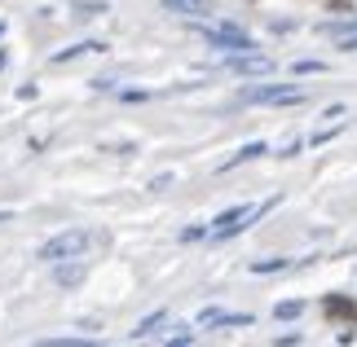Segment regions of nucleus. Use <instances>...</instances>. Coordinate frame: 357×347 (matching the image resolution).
Segmentation results:
<instances>
[{
    "instance_id": "f8f14e48",
    "label": "nucleus",
    "mask_w": 357,
    "mask_h": 347,
    "mask_svg": "<svg viewBox=\"0 0 357 347\" xmlns=\"http://www.w3.org/2000/svg\"><path fill=\"white\" fill-rule=\"evenodd\" d=\"M163 321H168V312H155V316H146V321H142V325H137V330H132V334H137V339H150V334H155V330H159Z\"/></svg>"
},
{
    "instance_id": "1a4fd4ad",
    "label": "nucleus",
    "mask_w": 357,
    "mask_h": 347,
    "mask_svg": "<svg viewBox=\"0 0 357 347\" xmlns=\"http://www.w3.org/2000/svg\"><path fill=\"white\" fill-rule=\"evenodd\" d=\"M260 154H269V145H265V141H252V145H243L238 154L225 163V168H238V163H252V159H260Z\"/></svg>"
},
{
    "instance_id": "f03ea898",
    "label": "nucleus",
    "mask_w": 357,
    "mask_h": 347,
    "mask_svg": "<svg viewBox=\"0 0 357 347\" xmlns=\"http://www.w3.org/2000/svg\"><path fill=\"white\" fill-rule=\"evenodd\" d=\"M84 251H89V233L84 229H66V233H58V238H49L40 246V259L62 264V259H84Z\"/></svg>"
},
{
    "instance_id": "7ed1b4c3",
    "label": "nucleus",
    "mask_w": 357,
    "mask_h": 347,
    "mask_svg": "<svg viewBox=\"0 0 357 347\" xmlns=\"http://www.w3.org/2000/svg\"><path fill=\"white\" fill-rule=\"evenodd\" d=\"M305 97L309 92L300 88V84H256V88L243 92V102L247 106H300Z\"/></svg>"
},
{
    "instance_id": "2eb2a0df",
    "label": "nucleus",
    "mask_w": 357,
    "mask_h": 347,
    "mask_svg": "<svg viewBox=\"0 0 357 347\" xmlns=\"http://www.w3.org/2000/svg\"><path fill=\"white\" fill-rule=\"evenodd\" d=\"M199 238H208V229H181V242H199Z\"/></svg>"
},
{
    "instance_id": "9d476101",
    "label": "nucleus",
    "mask_w": 357,
    "mask_h": 347,
    "mask_svg": "<svg viewBox=\"0 0 357 347\" xmlns=\"http://www.w3.org/2000/svg\"><path fill=\"white\" fill-rule=\"evenodd\" d=\"M163 9L181 13V18H195V13H203V0H163Z\"/></svg>"
},
{
    "instance_id": "39448f33",
    "label": "nucleus",
    "mask_w": 357,
    "mask_h": 347,
    "mask_svg": "<svg viewBox=\"0 0 357 347\" xmlns=\"http://www.w3.org/2000/svg\"><path fill=\"white\" fill-rule=\"evenodd\" d=\"M221 66H225L229 75H269V71H273V62H269L260 49H252V53H229Z\"/></svg>"
},
{
    "instance_id": "dca6fc26",
    "label": "nucleus",
    "mask_w": 357,
    "mask_h": 347,
    "mask_svg": "<svg viewBox=\"0 0 357 347\" xmlns=\"http://www.w3.org/2000/svg\"><path fill=\"white\" fill-rule=\"evenodd\" d=\"M340 49H344V53H357V31H353V35H344V45H340Z\"/></svg>"
},
{
    "instance_id": "f3484780",
    "label": "nucleus",
    "mask_w": 357,
    "mask_h": 347,
    "mask_svg": "<svg viewBox=\"0 0 357 347\" xmlns=\"http://www.w3.org/2000/svg\"><path fill=\"white\" fill-rule=\"evenodd\" d=\"M168 347H195V343H190V334H181V339H172Z\"/></svg>"
},
{
    "instance_id": "f257e3e1",
    "label": "nucleus",
    "mask_w": 357,
    "mask_h": 347,
    "mask_svg": "<svg viewBox=\"0 0 357 347\" xmlns=\"http://www.w3.org/2000/svg\"><path fill=\"white\" fill-rule=\"evenodd\" d=\"M273 202H265V207H252V202H238V207H229V211H221L212 220V229H208V238H234V233H243L252 220H260L269 211Z\"/></svg>"
},
{
    "instance_id": "4468645a",
    "label": "nucleus",
    "mask_w": 357,
    "mask_h": 347,
    "mask_svg": "<svg viewBox=\"0 0 357 347\" xmlns=\"http://www.w3.org/2000/svg\"><path fill=\"white\" fill-rule=\"evenodd\" d=\"M318 71H322V62H300L296 66V75H318Z\"/></svg>"
},
{
    "instance_id": "6e6552de",
    "label": "nucleus",
    "mask_w": 357,
    "mask_h": 347,
    "mask_svg": "<svg viewBox=\"0 0 357 347\" xmlns=\"http://www.w3.org/2000/svg\"><path fill=\"white\" fill-rule=\"evenodd\" d=\"M106 45H102V40H79V45H71V49H62V53H53V62H71V58H84V53H102Z\"/></svg>"
},
{
    "instance_id": "9b49d317",
    "label": "nucleus",
    "mask_w": 357,
    "mask_h": 347,
    "mask_svg": "<svg viewBox=\"0 0 357 347\" xmlns=\"http://www.w3.org/2000/svg\"><path fill=\"white\" fill-rule=\"evenodd\" d=\"M300 312H305V303H300V299H282V303H273V316H278V321H296Z\"/></svg>"
},
{
    "instance_id": "0eeeda50",
    "label": "nucleus",
    "mask_w": 357,
    "mask_h": 347,
    "mask_svg": "<svg viewBox=\"0 0 357 347\" xmlns=\"http://www.w3.org/2000/svg\"><path fill=\"white\" fill-rule=\"evenodd\" d=\"M53 268H58V273H53V277H58V286H66V290H71V286H79V282H84V259H62V264H53Z\"/></svg>"
},
{
    "instance_id": "412c9836",
    "label": "nucleus",
    "mask_w": 357,
    "mask_h": 347,
    "mask_svg": "<svg viewBox=\"0 0 357 347\" xmlns=\"http://www.w3.org/2000/svg\"><path fill=\"white\" fill-rule=\"evenodd\" d=\"M0 31H5V26H0Z\"/></svg>"
},
{
    "instance_id": "aec40b11",
    "label": "nucleus",
    "mask_w": 357,
    "mask_h": 347,
    "mask_svg": "<svg viewBox=\"0 0 357 347\" xmlns=\"http://www.w3.org/2000/svg\"><path fill=\"white\" fill-rule=\"evenodd\" d=\"M0 66H5V53H0Z\"/></svg>"
},
{
    "instance_id": "ddd939ff",
    "label": "nucleus",
    "mask_w": 357,
    "mask_h": 347,
    "mask_svg": "<svg viewBox=\"0 0 357 347\" xmlns=\"http://www.w3.org/2000/svg\"><path fill=\"white\" fill-rule=\"evenodd\" d=\"M278 268H287V259H256V264H252L256 277H260V273H278Z\"/></svg>"
},
{
    "instance_id": "423d86ee",
    "label": "nucleus",
    "mask_w": 357,
    "mask_h": 347,
    "mask_svg": "<svg viewBox=\"0 0 357 347\" xmlns=\"http://www.w3.org/2000/svg\"><path fill=\"white\" fill-rule=\"evenodd\" d=\"M208 40H212L216 49H225V53H252V49H256V40L247 35L243 26H229V22H225V26H212Z\"/></svg>"
},
{
    "instance_id": "a211bd4d",
    "label": "nucleus",
    "mask_w": 357,
    "mask_h": 347,
    "mask_svg": "<svg viewBox=\"0 0 357 347\" xmlns=\"http://www.w3.org/2000/svg\"><path fill=\"white\" fill-rule=\"evenodd\" d=\"M79 347H98V343H93V339H84V343H79Z\"/></svg>"
},
{
    "instance_id": "6ab92c4d",
    "label": "nucleus",
    "mask_w": 357,
    "mask_h": 347,
    "mask_svg": "<svg viewBox=\"0 0 357 347\" xmlns=\"http://www.w3.org/2000/svg\"><path fill=\"white\" fill-rule=\"evenodd\" d=\"M5 220H9V211H0V225H5Z\"/></svg>"
},
{
    "instance_id": "20e7f679",
    "label": "nucleus",
    "mask_w": 357,
    "mask_h": 347,
    "mask_svg": "<svg viewBox=\"0 0 357 347\" xmlns=\"http://www.w3.org/2000/svg\"><path fill=\"white\" fill-rule=\"evenodd\" d=\"M195 325L199 330H243V325H252V312H229V308H203L195 316Z\"/></svg>"
}]
</instances>
